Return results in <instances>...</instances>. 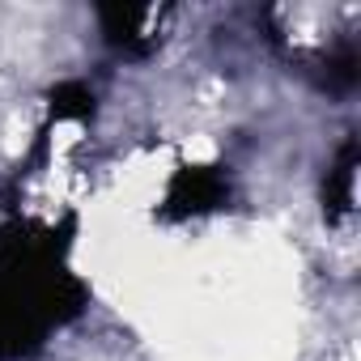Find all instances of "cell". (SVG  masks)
Masks as SVG:
<instances>
[{
	"label": "cell",
	"mask_w": 361,
	"mask_h": 361,
	"mask_svg": "<svg viewBox=\"0 0 361 361\" xmlns=\"http://www.w3.org/2000/svg\"><path fill=\"white\" fill-rule=\"evenodd\" d=\"M77 285L56 268V247L9 238L0 251V361L22 357L77 310Z\"/></svg>",
	"instance_id": "6da1fadb"
},
{
	"label": "cell",
	"mask_w": 361,
	"mask_h": 361,
	"mask_svg": "<svg viewBox=\"0 0 361 361\" xmlns=\"http://www.w3.org/2000/svg\"><path fill=\"white\" fill-rule=\"evenodd\" d=\"M161 18H166V9H102V22H106V35H111V43H119V47H128V51H145V47H153L161 35H157V26H161Z\"/></svg>",
	"instance_id": "7a4b0ae2"
},
{
	"label": "cell",
	"mask_w": 361,
	"mask_h": 361,
	"mask_svg": "<svg viewBox=\"0 0 361 361\" xmlns=\"http://www.w3.org/2000/svg\"><path fill=\"white\" fill-rule=\"evenodd\" d=\"M226 196V183L213 174V170H183L170 183V196H166V209L188 217V213H204V209H217V200Z\"/></svg>",
	"instance_id": "3957f363"
}]
</instances>
